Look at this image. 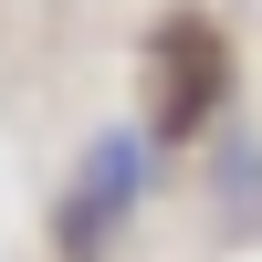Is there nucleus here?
Instances as JSON below:
<instances>
[{
  "label": "nucleus",
  "mask_w": 262,
  "mask_h": 262,
  "mask_svg": "<svg viewBox=\"0 0 262 262\" xmlns=\"http://www.w3.org/2000/svg\"><path fill=\"white\" fill-rule=\"evenodd\" d=\"M137 200H147V137H137V126H95L74 189H63V221H53L63 262H105L116 231L137 221Z\"/></svg>",
  "instance_id": "1"
},
{
  "label": "nucleus",
  "mask_w": 262,
  "mask_h": 262,
  "mask_svg": "<svg viewBox=\"0 0 262 262\" xmlns=\"http://www.w3.org/2000/svg\"><path fill=\"white\" fill-rule=\"evenodd\" d=\"M158 74H168V126L158 137H200V116L221 105V42H210V21H168L158 32Z\"/></svg>",
  "instance_id": "2"
}]
</instances>
